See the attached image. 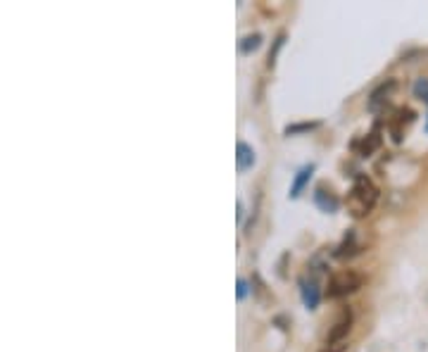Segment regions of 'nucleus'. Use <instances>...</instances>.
<instances>
[{"mask_svg":"<svg viewBox=\"0 0 428 352\" xmlns=\"http://www.w3.org/2000/svg\"><path fill=\"white\" fill-rule=\"evenodd\" d=\"M303 300H305V305H307V309H316V305H319V300H321V293H319V284H316L314 279H309V281H303Z\"/></svg>","mask_w":428,"mask_h":352,"instance_id":"obj_4","label":"nucleus"},{"mask_svg":"<svg viewBox=\"0 0 428 352\" xmlns=\"http://www.w3.org/2000/svg\"><path fill=\"white\" fill-rule=\"evenodd\" d=\"M316 124H295V126H288L286 134H298V131H307V129H314Z\"/></svg>","mask_w":428,"mask_h":352,"instance_id":"obj_13","label":"nucleus"},{"mask_svg":"<svg viewBox=\"0 0 428 352\" xmlns=\"http://www.w3.org/2000/svg\"><path fill=\"white\" fill-rule=\"evenodd\" d=\"M314 203L321 207L323 212H335L338 210V198H335V195L331 193V190H326L323 186H319L316 188V193H314Z\"/></svg>","mask_w":428,"mask_h":352,"instance_id":"obj_5","label":"nucleus"},{"mask_svg":"<svg viewBox=\"0 0 428 352\" xmlns=\"http://www.w3.org/2000/svg\"><path fill=\"white\" fill-rule=\"evenodd\" d=\"M395 89V82H388V84H383V86H379V89L374 91L372 93V100H369V109L372 112H376L383 102H388V95H390V91Z\"/></svg>","mask_w":428,"mask_h":352,"instance_id":"obj_6","label":"nucleus"},{"mask_svg":"<svg viewBox=\"0 0 428 352\" xmlns=\"http://www.w3.org/2000/svg\"><path fill=\"white\" fill-rule=\"evenodd\" d=\"M414 119V112L412 109H400L395 117V122H392V136H395V141H402V126L409 124Z\"/></svg>","mask_w":428,"mask_h":352,"instance_id":"obj_8","label":"nucleus"},{"mask_svg":"<svg viewBox=\"0 0 428 352\" xmlns=\"http://www.w3.org/2000/svg\"><path fill=\"white\" fill-rule=\"evenodd\" d=\"M379 136L376 134H369V138H364V143H362V155H372L376 148H379Z\"/></svg>","mask_w":428,"mask_h":352,"instance_id":"obj_11","label":"nucleus"},{"mask_svg":"<svg viewBox=\"0 0 428 352\" xmlns=\"http://www.w3.org/2000/svg\"><path fill=\"white\" fill-rule=\"evenodd\" d=\"M236 153H238L236 155V160H238V169H247V167L254 164V153L247 143H238V146H236Z\"/></svg>","mask_w":428,"mask_h":352,"instance_id":"obj_7","label":"nucleus"},{"mask_svg":"<svg viewBox=\"0 0 428 352\" xmlns=\"http://www.w3.org/2000/svg\"><path fill=\"white\" fill-rule=\"evenodd\" d=\"M345 348H348L345 343H335V345H326V350L323 352H345Z\"/></svg>","mask_w":428,"mask_h":352,"instance_id":"obj_14","label":"nucleus"},{"mask_svg":"<svg viewBox=\"0 0 428 352\" xmlns=\"http://www.w3.org/2000/svg\"><path fill=\"white\" fill-rule=\"evenodd\" d=\"M364 284V276L360 271L355 269H340L328 279V286H326V296L328 298H345L350 293L360 291Z\"/></svg>","mask_w":428,"mask_h":352,"instance_id":"obj_2","label":"nucleus"},{"mask_svg":"<svg viewBox=\"0 0 428 352\" xmlns=\"http://www.w3.org/2000/svg\"><path fill=\"white\" fill-rule=\"evenodd\" d=\"M414 93L421 98V100L428 102V82L426 79H419V82L414 84Z\"/></svg>","mask_w":428,"mask_h":352,"instance_id":"obj_12","label":"nucleus"},{"mask_svg":"<svg viewBox=\"0 0 428 352\" xmlns=\"http://www.w3.org/2000/svg\"><path fill=\"white\" fill-rule=\"evenodd\" d=\"M350 328H352V309H350V307H343V309L338 312V319L333 321V328L328 331L326 345L343 343L345 336L350 333Z\"/></svg>","mask_w":428,"mask_h":352,"instance_id":"obj_3","label":"nucleus"},{"mask_svg":"<svg viewBox=\"0 0 428 352\" xmlns=\"http://www.w3.org/2000/svg\"><path fill=\"white\" fill-rule=\"evenodd\" d=\"M259 43H262V36H259V33H252V36L243 38L240 48L245 50V53H250V50H257V48H259Z\"/></svg>","mask_w":428,"mask_h":352,"instance_id":"obj_10","label":"nucleus"},{"mask_svg":"<svg viewBox=\"0 0 428 352\" xmlns=\"http://www.w3.org/2000/svg\"><path fill=\"white\" fill-rule=\"evenodd\" d=\"M376 203H379V188L374 186L369 176L360 174L348 193V212L355 219H364L367 215H372Z\"/></svg>","mask_w":428,"mask_h":352,"instance_id":"obj_1","label":"nucleus"},{"mask_svg":"<svg viewBox=\"0 0 428 352\" xmlns=\"http://www.w3.org/2000/svg\"><path fill=\"white\" fill-rule=\"evenodd\" d=\"M245 293H247V284H245V281H238V291H236V296H238V300L245 298Z\"/></svg>","mask_w":428,"mask_h":352,"instance_id":"obj_15","label":"nucleus"},{"mask_svg":"<svg viewBox=\"0 0 428 352\" xmlns=\"http://www.w3.org/2000/svg\"><path fill=\"white\" fill-rule=\"evenodd\" d=\"M312 171H314V164H309V167H305V169L298 171V176H295V181H293V186H291V198H298L300 190L305 188V183L309 181Z\"/></svg>","mask_w":428,"mask_h":352,"instance_id":"obj_9","label":"nucleus"}]
</instances>
